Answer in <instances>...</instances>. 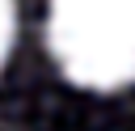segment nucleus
<instances>
[{
    "mask_svg": "<svg viewBox=\"0 0 135 131\" xmlns=\"http://www.w3.org/2000/svg\"><path fill=\"white\" fill-rule=\"evenodd\" d=\"M46 46L80 89H127L135 80V0H51Z\"/></svg>",
    "mask_w": 135,
    "mask_h": 131,
    "instance_id": "nucleus-1",
    "label": "nucleus"
},
{
    "mask_svg": "<svg viewBox=\"0 0 135 131\" xmlns=\"http://www.w3.org/2000/svg\"><path fill=\"white\" fill-rule=\"evenodd\" d=\"M13 38H17V4L13 0H0V68L13 51Z\"/></svg>",
    "mask_w": 135,
    "mask_h": 131,
    "instance_id": "nucleus-2",
    "label": "nucleus"
}]
</instances>
